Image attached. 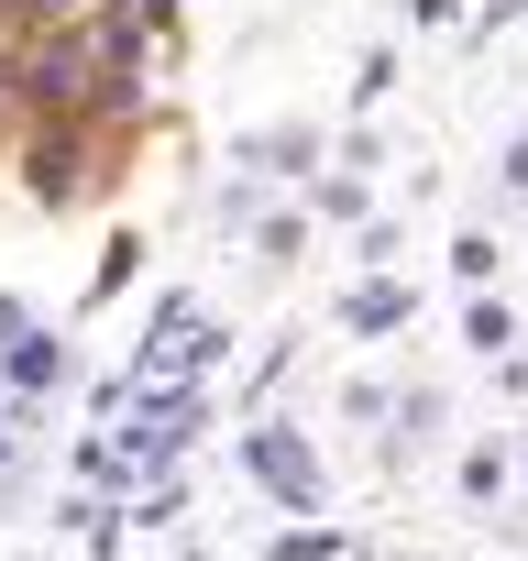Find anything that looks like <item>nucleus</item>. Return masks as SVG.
<instances>
[{"label": "nucleus", "mask_w": 528, "mask_h": 561, "mask_svg": "<svg viewBox=\"0 0 528 561\" xmlns=\"http://www.w3.org/2000/svg\"><path fill=\"white\" fill-rule=\"evenodd\" d=\"M0 154H12V89H0Z\"/></svg>", "instance_id": "5"}, {"label": "nucleus", "mask_w": 528, "mask_h": 561, "mask_svg": "<svg viewBox=\"0 0 528 561\" xmlns=\"http://www.w3.org/2000/svg\"><path fill=\"white\" fill-rule=\"evenodd\" d=\"M12 165H23V187H34L45 209H89V198L122 176V154H111L100 122H34V133L12 144Z\"/></svg>", "instance_id": "1"}, {"label": "nucleus", "mask_w": 528, "mask_h": 561, "mask_svg": "<svg viewBox=\"0 0 528 561\" xmlns=\"http://www.w3.org/2000/svg\"><path fill=\"white\" fill-rule=\"evenodd\" d=\"M320 154V133L309 122H287V133H253V165H309Z\"/></svg>", "instance_id": "2"}, {"label": "nucleus", "mask_w": 528, "mask_h": 561, "mask_svg": "<svg viewBox=\"0 0 528 561\" xmlns=\"http://www.w3.org/2000/svg\"><path fill=\"white\" fill-rule=\"evenodd\" d=\"M506 187H528V133H517V144H506Z\"/></svg>", "instance_id": "4"}, {"label": "nucleus", "mask_w": 528, "mask_h": 561, "mask_svg": "<svg viewBox=\"0 0 528 561\" xmlns=\"http://www.w3.org/2000/svg\"><path fill=\"white\" fill-rule=\"evenodd\" d=\"M397 309H408V287H353V331H397Z\"/></svg>", "instance_id": "3"}]
</instances>
